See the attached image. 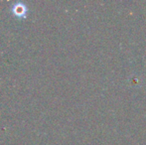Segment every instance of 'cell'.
I'll list each match as a JSON object with an SVG mask.
<instances>
[{"mask_svg": "<svg viewBox=\"0 0 146 145\" xmlns=\"http://www.w3.org/2000/svg\"><path fill=\"white\" fill-rule=\"evenodd\" d=\"M11 12L17 19H25L28 14V6L23 2H15L11 6Z\"/></svg>", "mask_w": 146, "mask_h": 145, "instance_id": "1", "label": "cell"}]
</instances>
